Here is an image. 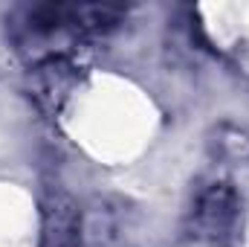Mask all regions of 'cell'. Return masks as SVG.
Returning <instances> with one entry per match:
<instances>
[{
  "label": "cell",
  "mask_w": 249,
  "mask_h": 247,
  "mask_svg": "<svg viewBox=\"0 0 249 247\" xmlns=\"http://www.w3.org/2000/svg\"><path fill=\"white\" fill-rule=\"evenodd\" d=\"M232 215H235V198H232L229 189L217 186V189H212V192H206V195L200 198L197 221H200L209 233L223 230V227L232 221Z\"/></svg>",
  "instance_id": "1"
}]
</instances>
